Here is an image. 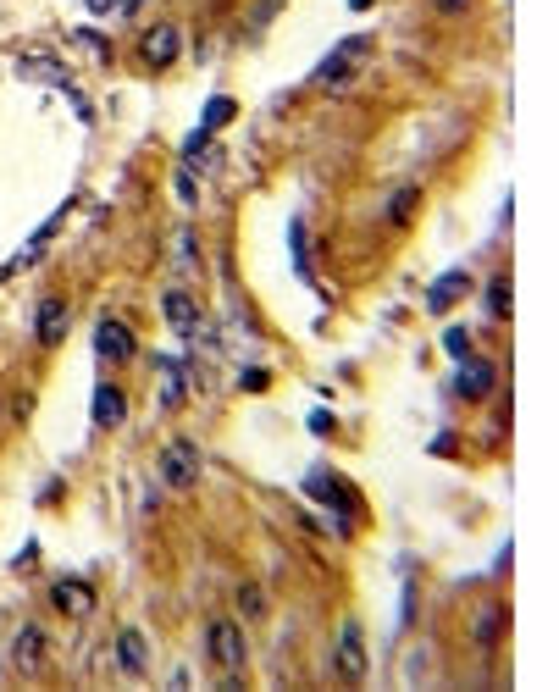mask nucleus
<instances>
[{"instance_id":"obj_1","label":"nucleus","mask_w":559,"mask_h":692,"mask_svg":"<svg viewBox=\"0 0 559 692\" xmlns=\"http://www.w3.org/2000/svg\"><path fill=\"white\" fill-rule=\"evenodd\" d=\"M205 648H211V659L222 670H244V659H250V648H244V632H238L233 621H211V632H205Z\"/></svg>"},{"instance_id":"obj_2","label":"nucleus","mask_w":559,"mask_h":692,"mask_svg":"<svg viewBox=\"0 0 559 692\" xmlns=\"http://www.w3.org/2000/svg\"><path fill=\"white\" fill-rule=\"evenodd\" d=\"M366 50H371V39H349V45H338L333 56L316 67V84H322V89H344L349 78H355V61L366 56Z\"/></svg>"},{"instance_id":"obj_3","label":"nucleus","mask_w":559,"mask_h":692,"mask_svg":"<svg viewBox=\"0 0 559 692\" xmlns=\"http://www.w3.org/2000/svg\"><path fill=\"white\" fill-rule=\"evenodd\" d=\"M139 56L150 61V67H172V61L183 56V28H178V23H155V28H144Z\"/></svg>"},{"instance_id":"obj_4","label":"nucleus","mask_w":559,"mask_h":692,"mask_svg":"<svg viewBox=\"0 0 559 692\" xmlns=\"http://www.w3.org/2000/svg\"><path fill=\"white\" fill-rule=\"evenodd\" d=\"M493 388H499V366H493V360L465 355L460 360V377H454V394H460V399H488Z\"/></svg>"},{"instance_id":"obj_5","label":"nucleus","mask_w":559,"mask_h":692,"mask_svg":"<svg viewBox=\"0 0 559 692\" xmlns=\"http://www.w3.org/2000/svg\"><path fill=\"white\" fill-rule=\"evenodd\" d=\"M161 482H172V488H194L200 482V460H194V443H167L161 449Z\"/></svg>"},{"instance_id":"obj_6","label":"nucleus","mask_w":559,"mask_h":692,"mask_svg":"<svg viewBox=\"0 0 559 692\" xmlns=\"http://www.w3.org/2000/svg\"><path fill=\"white\" fill-rule=\"evenodd\" d=\"M333 665H338V676H349V681L366 676V648H360V626H355V621H349L344 632H338V643H333Z\"/></svg>"},{"instance_id":"obj_7","label":"nucleus","mask_w":559,"mask_h":692,"mask_svg":"<svg viewBox=\"0 0 559 692\" xmlns=\"http://www.w3.org/2000/svg\"><path fill=\"white\" fill-rule=\"evenodd\" d=\"M95 355L106 360V366H117V360L133 355V333L117 322V316H106V322L95 327Z\"/></svg>"},{"instance_id":"obj_8","label":"nucleus","mask_w":559,"mask_h":692,"mask_svg":"<svg viewBox=\"0 0 559 692\" xmlns=\"http://www.w3.org/2000/svg\"><path fill=\"white\" fill-rule=\"evenodd\" d=\"M504 626H510V609H504V604H482V609H476V621H471L476 648H499Z\"/></svg>"},{"instance_id":"obj_9","label":"nucleus","mask_w":559,"mask_h":692,"mask_svg":"<svg viewBox=\"0 0 559 692\" xmlns=\"http://www.w3.org/2000/svg\"><path fill=\"white\" fill-rule=\"evenodd\" d=\"M161 316H167V322L178 327L183 338H189L194 327H200V305H194V299L183 294V288H167V294H161Z\"/></svg>"},{"instance_id":"obj_10","label":"nucleus","mask_w":559,"mask_h":692,"mask_svg":"<svg viewBox=\"0 0 559 692\" xmlns=\"http://www.w3.org/2000/svg\"><path fill=\"white\" fill-rule=\"evenodd\" d=\"M34 327H39V344H61V338H67V305H61V299H39Z\"/></svg>"},{"instance_id":"obj_11","label":"nucleus","mask_w":559,"mask_h":692,"mask_svg":"<svg viewBox=\"0 0 559 692\" xmlns=\"http://www.w3.org/2000/svg\"><path fill=\"white\" fill-rule=\"evenodd\" d=\"M122 416H128L122 388H117V382H100V388H95V427H122Z\"/></svg>"},{"instance_id":"obj_12","label":"nucleus","mask_w":559,"mask_h":692,"mask_svg":"<svg viewBox=\"0 0 559 692\" xmlns=\"http://www.w3.org/2000/svg\"><path fill=\"white\" fill-rule=\"evenodd\" d=\"M50 598H56L61 615H89V609H95V587L72 582V576H67V582H56V593H50Z\"/></svg>"},{"instance_id":"obj_13","label":"nucleus","mask_w":559,"mask_h":692,"mask_svg":"<svg viewBox=\"0 0 559 692\" xmlns=\"http://www.w3.org/2000/svg\"><path fill=\"white\" fill-rule=\"evenodd\" d=\"M460 294H471V277H465V272L438 277V283H432V294H427V311H449V305H454Z\"/></svg>"},{"instance_id":"obj_14","label":"nucleus","mask_w":559,"mask_h":692,"mask_svg":"<svg viewBox=\"0 0 559 692\" xmlns=\"http://www.w3.org/2000/svg\"><path fill=\"white\" fill-rule=\"evenodd\" d=\"M12 659H17V670H34L39 659H45V632H39V626H23V632H17Z\"/></svg>"},{"instance_id":"obj_15","label":"nucleus","mask_w":559,"mask_h":692,"mask_svg":"<svg viewBox=\"0 0 559 692\" xmlns=\"http://www.w3.org/2000/svg\"><path fill=\"white\" fill-rule=\"evenodd\" d=\"M23 78H39V84L67 89V67H61L56 56H23Z\"/></svg>"},{"instance_id":"obj_16","label":"nucleus","mask_w":559,"mask_h":692,"mask_svg":"<svg viewBox=\"0 0 559 692\" xmlns=\"http://www.w3.org/2000/svg\"><path fill=\"white\" fill-rule=\"evenodd\" d=\"M117 665L128 676H144V637L139 632H117Z\"/></svg>"},{"instance_id":"obj_17","label":"nucleus","mask_w":559,"mask_h":692,"mask_svg":"<svg viewBox=\"0 0 559 692\" xmlns=\"http://www.w3.org/2000/svg\"><path fill=\"white\" fill-rule=\"evenodd\" d=\"M161 371H167V377H161V405L178 410L183 405V366L178 360H161Z\"/></svg>"},{"instance_id":"obj_18","label":"nucleus","mask_w":559,"mask_h":692,"mask_svg":"<svg viewBox=\"0 0 559 692\" xmlns=\"http://www.w3.org/2000/svg\"><path fill=\"white\" fill-rule=\"evenodd\" d=\"M488 311L499 316V322H510V277H504V272L488 283Z\"/></svg>"},{"instance_id":"obj_19","label":"nucleus","mask_w":559,"mask_h":692,"mask_svg":"<svg viewBox=\"0 0 559 692\" xmlns=\"http://www.w3.org/2000/svg\"><path fill=\"white\" fill-rule=\"evenodd\" d=\"M233 100H227V95H216L211 100V106H205V133H211V128H227V122H233Z\"/></svg>"},{"instance_id":"obj_20","label":"nucleus","mask_w":559,"mask_h":692,"mask_svg":"<svg viewBox=\"0 0 559 692\" xmlns=\"http://www.w3.org/2000/svg\"><path fill=\"white\" fill-rule=\"evenodd\" d=\"M443 349H449L454 360H465L471 355V333H465V327H449V333H443Z\"/></svg>"},{"instance_id":"obj_21","label":"nucleus","mask_w":559,"mask_h":692,"mask_svg":"<svg viewBox=\"0 0 559 692\" xmlns=\"http://www.w3.org/2000/svg\"><path fill=\"white\" fill-rule=\"evenodd\" d=\"M238 609L261 621V615H266V598H261V587H238Z\"/></svg>"},{"instance_id":"obj_22","label":"nucleus","mask_w":559,"mask_h":692,"mask_svg":"<svg viewBox=\"0 0 559 692\" xmlns=\"http://www.w3.org/2000/svg\"><path fill=\"white\" fill-rule=\"evenodd\" d=\"M72 39H78V45H84L89 56H100V61L111 56V45H106V39H100V34H89V28H72Z\"/></svg>"},{"instance_id":"obj_23","label":"nucleus","mask_w":559,"mask_h":692,"mask_svg":"<svg viewBox=\"0 0 559 692\" xmlns=\"http://www.w3.org/2000/svg\"><path fill=\"white\" fill-rule=\"evenodd\" d=\"M172 189H178V200H183V205H200V189H194V172H189V167H183L178 178H172Z\"/></svg>"},{"instance_id":"obj_24","label":"nucleus","mask_w":559,"mask_h":692,"mask_svg":"<svg viewBox=\"0 0 559 692\" xmlns=\"http://www.w3.org/2000/svg\"><path fill=\"white\" fill-rule=\"evenodd\" d=\"M416 200H421L416 189H399V200H393V211H388V216H393V222H410V211H416Z\"/></svg>"},{"instance_id":"obj_25","label":"nucleus","mask_w":559,"mask_h":692,"mask_svg":"<svg viewBox=\"0 0 559 692\" xmlns=\"http://www.w3.org/2000/svg\"><path fill=\"white\" fill-rule=\"evenodd\" d=\"M266 382H272V377H266V371H244V377H238V388H250V394H261Z\"/></svg>"},{"instance_id":"obj_26","label":"nucleus","mask_w":559,"mask_h":692,"mask_svg":"<svg viewBox=\"0 0 559 692\" xmlns=\"http://www.w3.org/2000/svg\"><path fill=\"white\" fill-rule=\"evenodd\" d=\"M432 6H438V12H443V17H460V12H465V6H471V0H432Z\"/></svg>"},{"instance_id":"obj_27","label":"nucleus","mask_w":559,"mask_h":692,"mask_svg":"<svg viewBox=\"0 0 559 692\" xmlns=\"http://www.w3.org/2000/svg\"><path fill=\"white\" fill-rule=\"evenodd\" d=\"M89 12H111V6H117V0H84Z\"/></svg>"},{"instance_id":"obj_28","label":"nucleus","mask_w":559,"mask_h":692,"mask_svg":"<svg viewBox=\"0 0 559 692\" xmlns=\"http://www.w3.org/2000/svg\"><path fill=\"white\" fill-rule=\"evenodd\" d=\"M349 6H355V12H366V6H371V0H349Z\"/></svg>"}]
</instances>
